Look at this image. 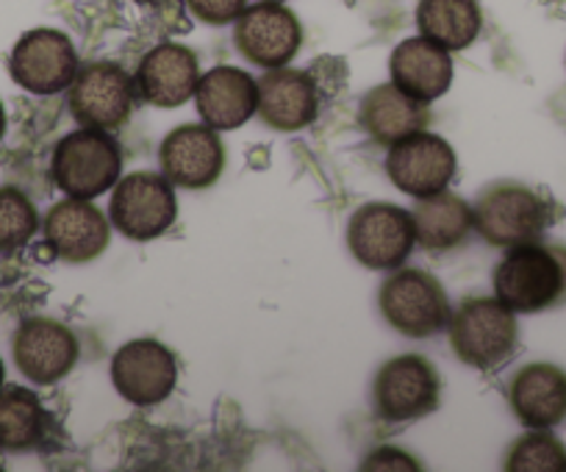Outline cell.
Returning <instances> with one entry per match:
<instances>
[{"label": "cell", "mask_w": 566, "mask_h": 472, "mask_svg": "<svg viewBox=\"0 0 566 472\" xmlns=\"http://www.w3.org/2000/svg\"><path fill=\"white\" fill-rule=\"evenodd\" d=\"M494 297L514 314H538L566 303V248L527 242L509 248L494 268Z\"/></svg>", "instance_id": "6da1fadb"}, {"label": "cell", "mask_w": 566, "mask_h": 472, "mask_svg": "<svg viewBox=\"0 0 566 472\" xmlns=\"http://www.w3.org/2000/svg\"><path fill=\"white\" fill-rule=\"evenodd\" d=\"M475 231L494 248L542 242L553 222V206L536 189L516 181H497L481 189L472 203Z\"/></svg>", "instance_id": "7a4b0ae2"}, {"label": "cell", "mask_w": 566, "mask_h": 472, "mask_svg": "<svg viewBox=\"0 0 566 472\" xmlns=\"http://www.w3.org/2000/svg\"><path fill=\"white\" fill-rule=\"evenodd\" d=\"M455 359L475 370H494L514 356L520 325L514 312L497 297H467L448 323Z\"/></svg>", "instance_id": "3957f363"}, {"label": "cell", "mask_w": 566, "mask_h": 472, "mask_svg": "<svg viewBox=\"0 0 566 472\" xmlns=\"http://www.w3.org/2000/svg\"><path fill=\"white\" fill-rule=\"evenodd\" d=\"M378 306L386 323L408 339H428L450 323V297L444 286L424 270H400L380 284Z\"/></svg>", "instance_id": "277c9868"}, {"label": "cell", "mask_w": 566, "mask_h": 472, "mask_svg": "<svg viewBox=\"0 0 566 472\" xmlns=\"http://www.w3.org/2000/svg\"><path fill=\"white\" fill-rule=\"evenodd\" d=\"M123 154L119 145L101 128H78L53 150V183L70 198L92 200L119 181Z\"/></svg>", "instance_id": "5b68a950"}, {"label": "cell", "mask_w": 566, "mask_h": 472, "mask_svg": "<svg viewBox=\"0 0 566 472\" xmlns=\"http://www.w3.org/2000/svg\"><path fill=\"white\" fill-rule=\"evenodd\" d=\"M178 217L176 187L165 172H130L114 183L108 220L123 237L150 242L172 228Z\"/></svg>", "instance_id": "8992f818"}, {"label": "cell", "mask_w": 566, "mask_h": 472, "mask_svg": "<svg viewBox=\"0 0 566 472\" xmlns=\"http://www.w3.org/2000/svg\"><path fill=\"white\" fill-rule=\"evenodd\" d=\"M417 245L411 211L395 203H364L347 222V248L369 270H397Z\"/></svg>", "instance_id": "52a82bcc"}, {"label": "cell", "mask_w": 566, "mask_h": 472, "mask_svg": "<svg viewBox=\"0 0 566 472\" xmlns=\"http://www.w3.org/2000/svg\"><path fill=\"white\" fill-rule=\"evenodd\" d=\"M442 400V378L424 356H395L378 370L373 381V403L380 420L408 422L428 417Z\"/></svg>", "instance_id": "ba28073f"}, {"label": "cell", "mask_w": 566, "mask_h": 472, "mask_svg": "<svg viewBox=\"0 0 566 472\" xmlns=\"http://www.w3.org/2000/svg\"><path fill=\"white\" fill-rule=\"evenodd\" d=\"M136 86L134 78L114 62L84 64L70 84V114L84 128L117 132L130 120Z\"/></svg>", "instance_id": "9c48e42d"}, {"label": "cell", "mask_w": 566, "mask_h": 472, "mask_svg": "<svg viewBox=\"0 0 566 472\" xmlns=\"http://www.w3.org/2000/svg\"><path fill=\"white\" fill-rule=\"evenodd\" d=\"M233 45L255 67H286L303 45V25L283 3L261 0L233 20Z\"/></svg>", "instance_id": "30bf717a"}, {"label": "cell", "mask_w": 566, "mask_h": 472, "mask_svg": "<svg viewBox=\"0 0 566 472\" xmlns=\"http://www.w3.org/2000/svg\"><path fill=\"white\" fill-rule=\"evenodd\" d=\"M78 70L81 64L73 42L56 29L25 31L9 56V73L14 84L34 95H56L70 90Z\"/></svg>", "instance_id": "8fae6325"}, {"label": "cell", "mask_w": 566, "mask_h": 472, "mask_svg": "<svg viewBox=\"0 0 566 472\" xmlns=\"http://www.w3.org/2000/svg\"><path fill=\"white\" fill-rule=\"evenodd\" d=\"M112 384L128 403L159 406L176 392L178 361L170 347L156 339H134L112 359Z\"/></svg>", "instance_id": "7c38bea8"}, {"label": "cell", "mask_w": 566, "mask_h": 472, "mask_svg": "<svg viewBox=\"0 0 566 472\" xmlns=\"http://www.w3.org/2000/svg\"><path fill=\"white\" fill-rule=\"evenodd\" d=\"M455 150L448 139L437 134L417 132L400 139L389 148L386 156V176L400 192L411 198H428L450 187L455 178Z\"/></svg>", "instance_id": "4fadbf2b"}, {"label": "cell", "mask_w": 566, "mask_h": 472, "mask_svg": "<svg viewBox=\"0 0 566 472\" xmlns=\"http://www.w3.org/2000/svg\"><path fill=\"white\" fill-rule=\"evenodd\" d=\"M78 353L81 347L73 331L48 317L25 319L12 339L14 365L36 387H51L70 376Z\"/></svg>", "instance_id": "5bb4252c"}, {"label": "cell", "mask_w": 566, "mask_h": 472, "mask_svg": "<svg viewBox=\"0 0 566 472\" xmlns=\"http://www.w3.org/2000/svg\"><path fill=\"white\" fill-rule=\"evenodd\" d=\"M42 233L53 256L70 264H86L108 248L112 222L90 200L67 198L48 211Z\"/></svg>", "instance_id": "9a60e30c"}, {"label": "cell", "mask_w": 566, "mask_h": 472, "mask_svg": "<svg viewBox=\"0 0 566 472\" xmlns=\"http://www.w3.org/2000/svg\"><path fill=\"white\" fill-rule=\"evenodd\" d=\"M161 172L170 178L172 187L209 189L217 183L226 167V148L220 132L203 126H178L165 137L159 150Z\"/></svg>", "instance_id": "2e32d148"}, {"label": "cell", "mask_w": 566, "mask_h": 472, "mask_svg": "<svg viewBox=\"0 0 566 472\" xmlns=\"http://www.w3.org/2000/svg\"><path fill=\"white\" fill-rule=\"evenodd\" d=\"M200 81L198 56L187 45L165 42L139 62L134 75L136 95L156 108H178L192 101Z\"/></svg>", "instance_id": "e0dca14e"}, {"label": "cell", "mask_w": 566, "mask_h": 472, "mask_svg": "<svg viewBox=\"0 0 566 472\" xmlns=\"http://www.w3.org/2000/svg\"><path fill=\"white\" fill-rule=\"evenodd\" d=\"M195 106H198L200 120L209 128L233 132L244 126L259 108V81L244 70L222 64L200 75Z\"/></svg>", "instance_id": "ac0fdd59"}, {"label": "cell", "mask_w": 566, "mask_h": 472, "mask_svg": "<svg viewBox=\"0 0 566 472\" xmlns=\"http://www.w3.org/2000/svg\"><path fill=\"white\" fill-rule=\"evenodd\" d=\"M319 97L312 75L303 70L275 67L266 70L259 81V108L255 114L261 123L275 132H301L317 120Z\"/></svg>", "instance_id": "d6986e66"}, {"label": "cell", "mask_w": 566, "mask_h": 472, "mask_svg": "<svg viewBox=\"0 0 566 472\" xmlns=\"http://www.w3.org/2000/svg\"><path fill=\"white\" fill-rule=\"evenodd\" d=\"M509 403L531 431L560 426L566 420V370L555 365L522 367L509 384Z\"/></svg>", "instance_id": "ffe728a7"}, {"label": "cell", "mask_w": 566, "mask_h": 472, "mask_svg": "<svg viewBox=\"0 0 566 472\" xmlns=\"http://www.w3.org/2000/svg\"><path fill=\"white\" fill-rule=\"evenodd\" d=\"M391 81L422 103L439 101L453 84V59L437 42L408 36L391 51Z\"/></svg>", "instance_id": "44dd1931"}, {"label": "cell", "mask_w": 566, "mask_h": 472, "mask_svg": "<svg viewBox=\"0 0 566 472\" xmlns=\"http://www.w3.org/2000/svg\"><path fill=\"white\" fill-rule=\"evenodd\" d=\"M428 120H431L428 103L402 92L395 81L373 86L364 95L361 112H358V123L364 126V132L386 148L411 137V134L424 132Z\"/></svg>", "instance_id": "7402d4cb"}, {"label": "cell", "mask_w": 566, "mask_h": 472, "mask_svg": "<svg viewBox=\"0 0 566 472\" xmlns=\"http://www.w3.org/2000/svg\"><path fill=\"white\" fill-rule=\"evenodd\" d=\"M411 217L413 228H417V245L431 253H448L464 245L475 228L472 206L461 195L448 192V189L428 195V198H417Z\"/></svg>", "instance_id": "603a6c76"}, {"label": "cell", "mask_w": 566, "mask_h": 472, "mask_svg": "<svg viewBox=\"0 0 566 472\" xmlns=\"http://www.w3.org/2000/svg\"><path fill=\"white\" fill-rule=\"evenodd\" d=\"M417 29L444 51H467L481 36L483 12L478 0H419Z\"/></svg>", "instance_id": "cb8c5ba5"}, {"label": "cell", "mask_w": 566, "mask_h": 472, "mask_svg": "<svg viewBox=\"0 0 566 472\" xmlns=\"http://www.w3.org/2000/svg\"><path fill=\"white\" fill-rule=\"evenodd\" d=\"M48 431V415L40 398L31 389L3 387L0 389V450L3 453H25L40 448Z\"/></svg>", "instance_id": "d4e9b609"}, {"label": "cell", "mask_w": 566, "mask_h": 472, "mask_svg": "<svg viewBox=\"0 0 566 472\" xmlns=\"http://www.w3.org/2000/svg\"><path fill=\"white\" fill-rule=\"evenodd\" d=\"M511 472H566V448L547 431H533L516 439L503 461Z\"/></svg>", "instance_id": "484cf974"}, {"label": "cell", "mask_w": 566, "mask_h": 472, "mask_svg": "<svg viewBox=\"0 0 566 472\" xmlns=\"http://www.w3.org/2000/svg\"><path fill=\"white\" fill-rule=\"evenodd\" d=\"M40 228L34 203L20 189L0 187V253L29 245Z\"/></svg>", "instance_id": "4316f807"}, {"label": "cell", "mask_w": 566, "mask_h": 472, "mask_svg": "<svg viewBox=\"0 0 566 472\" xmlns=\"http://www.w3.org/2000/svg\"><path fill=\"white\" fill-rule=\"evenodd\" d=\"M189 12L206 25H228L244 12L248 0H187Z\"/></svg>", "instance_id": "83f0119b"}, {"label": "cell", "mask_w": 566, "mask_h": 472, "mask_svg": "<svg viewBox=\"0 0 566 472\" xmlns=\"http://www.w3.org/2000/svg\"><path fill=\"white\" fill-rule=\"evenodd\" d=\"M7 134V112H3V103H0V139Z\"/></svg>", "instance_id": "f1b7e54d"}, {"label": "cell", "mask_w": 566, "mask_h": 472, "mask_svg": "<svg viewBox=\"0 0 566 472\" xmlns=\"http://www.w3.org/2000/svg\"><path fill=\"white\" fill-rule=\"evenodd\" d=\"M3 381H7V370H3V359H0V389H3Z\"/></svg>", "instance_id": "f546056e"}, {"label": "cell", "mask_w": 566, "mask_h": 472, "mask_svg": "<svg viewBox=\"0 0 566 472\" xmlns=\"http://www.w3.org/2000/svg\"><path fill=\"white\" fill-rule=\"evenodd\" d=\"M142 3H150V0H142Z\"/></svg>", "instance_id": "4dcf8cb0"}, {"label": "cell", "mask_w": 566, "mask_h": 472, "mask_svg": "<svg viewBox=\"0 0 566 472\" xmlns=\"http://www.w3.org/2000/svg\"><path fill=\"white\" fill-rule=\"evenodd\" d=\"M277 3H283V0H277Z\"/></svg>", "instance_id": "1f68e13d"}]
</instances>
